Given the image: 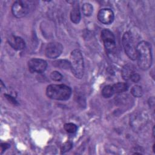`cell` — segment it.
<instances>
[{
	"mask_svg": "<svg viewBox=\"0 0 155 155\" xmlns=\"http://www.w3.org/2000/svg\"><path fill=\"white\" fill-rule=\"evenodd\" d=\"M137 64L143 70H148L152 64L151 46L147 41L139 42L136 46Z\"/></svg>",
	"mask_w": 155,
	"mask_h": 155,
	"instance_id": "obj_1",
	"label": "cell"
},
{
	"mask_svg": "<svg viewBox=\"0 0 155 155\" xmlns=\"http://www.w3.org/2000/svg\"><path fill=\"white\" fill-rule=\"evenodd\" d=\"M47 96L52 99L66 101L71 94V89L64 84H50L46 88Z\"/></svg>",
	"mask_w": 155,
	"mask_h": 155,
	"instance_id": "obj_2",
	"label": "cell"
},
{
	"mask_svg": "<svg viewBox=\"0 0 155 155\" xmlns=\"http://www.w3.org/2000/svg\"><path fill=\"white\" fill-rule=\"evenodd\" d=\"M70 64L73 75L78 79H81L84 73V62L82 54L79 50L76 49L71 52Z\"/></svg>",
	"mask_w": 155,
	"mask_h": 155,
	"instance_id": "obj_3",
	"label": "cell"
},
{
	"mask_svg": "<svg viewBox=\"0 0 155 155\" xmlns=\"http://www.w3.org/2000/svg\"><path fill=\"white\" fill-rule=\"evenodd\" d=\"M34 9V2L31 1H16L12 6V12L14 16L21 18L25 16Z\"/></svg>",
	"mask_w": 155,
	"mask_h": 155,
	"instance_id": "obj_4",
	"label": "cell"
},
{
	"mask_svg": "<svg viewBox=\"0 0 155 155\" xmlns=\"http://www.w3.org/2000/svg\"><path fill=\"white\" fill-rule=\"evenodd\" d=\"M122 42L124 49L127 56L133 61L137 59L136 47L134 44L133 36L130 32L127 31L124 33Z\"/></svg>",
	"mask_w": 155,
	"mask_h": 155,
	"instance_id": "obj_5",
	"label": "cell"
},
{
	"mask_svg": "<svg viewBox=\"0 0 155 155\" xmlns=\"http://www.w3.org/2000/svg\"><path fill=\"white\" fill-rule=\"evenodd\" d=\"M101 39L108 53H113L116 50V39L114 34L108 29L101 31Z\"/></svg>",
	"mask_w": 155,
	"mask_h": 155,
	"instance_id": "obj_6",
	"label": "cell"
},
{
	"mask_svg": "<svg viewBox=\"0 0 155 155\" xmlns=\"http://www.w3.org/2000/svg\"><path fill=\"white\" fill-rule=\"evenodd\" d=\"M63 50V46L59 42H53L47 44L45 49V56L50 59H55L59 57Z\"/></svg>",
	"mask_w": 155,
	"mask_h": 155,
	"instance_id": "obj_7",
	"label": "cell"
},
{
	"mask_svg": "<svg viewBox=\"0 0 155 155\" xmlns=\"http://www.w3.org/2000/svg\"><path fill=\"white\" fill-rule=\"evenodd\" d=\"M28 69L31 73H42L47 67V62L42 59L33 58L28 62Z\"/></svg>",
	"mask_w": 155,
	"mask_h": 155,
	"instance_id": "obj_8",
	"label": "cell"
},
{
	"mask_svg": "<svg viewBox=\"0 0 155 155\" xmlns=\"http://www.w3.org/2000/svg\"><path fill=\"white\" fill-rule=\"evenodd\" d=\"M97 19L104 24H110L113 22L114 19V13L110 8L101 9L97 14Z\"/></svg>",
	"mask_w": 155,
	"mask_h": 155,
	"instance_id": "obj_9",
	"label": "cell"
},
{
	"mask_svg": "<svg viewBox=\"0 0 155 155\" xmlns=\"http://www.w3.org/2000/svg\"><path fill=\"white\" fill-rule=\"evenodd\" d=\"M9 45L16 50H21L25 48V43L24 39L19 36H11L8 39Z\"/></svg>",
	"mask_w": 155,
	"mask_h": 155,
	"instance_id": "obj_10",
	"label": "cell"
},
{
	"mask_svg": "<svg viewBox=\"0 0 155 155\" xmlns=\"http://www.w3.org/2000/svg\"><path fill=\"white\" fill-rule=\"evenodd\" d=\"M135 72V67L133 65L131 64H125L121 71V74L122 78L125 81H128L130 80V78L131 76Z\"/></svg>",
	"mask_w": 155,
	"mask_h": 155,
	"instance_id": "obj_11",
	"label": "cell"
},
{
	"mask_svg": "<svg viewBox=\"0 0 155 155\" xmlns=\"http://www.w3.org/2000/svg\"><path fill=\"white\" fill-rule=\"evenodd\" d=\"M70 19L72 22L78 24L81 21V12L78 4H74L70 13Z\"/></svg>",
	"mask_w": 155,
	"mask_h": 155,
	"instance_id": "obj_12",
	"label": "cell"
},
{
	"mask_svg": "<svg viewBox=\"0 0 155 155\" xmlns=\"http://www.w3.org/2000/svg\"><path fill=\"white\" fill-rule=\"evenodd\" d=\"M114 94L120 93L126 91L128 88V85L126 82H117L112 85Z\"/></svg>",
	"mask_w": 155,
	"mask_h": 155,
	"instance_id": "obj_13",
	"label": "cell"
},
{
	"mask_svg": "<svg viewBox=\"0 0 155 155\" xmlns=\"http://www.w3.org/2000/svg\"><path fill=\"white\" fill-rule=\"evenodd\" d=\"M53 65L56 67H59V68H64V69L70 68V61L66 59H59V60L53 62Z\"/></svg>",
	"mask_w": 155,
	"mask_h": 155,
	"instance_id": "obj_14",
	"label": "cell"
},
{
	"mask_svg": "<svg viewBox=\"0 0 155 155\" xmlns=\"http://www.w3.org/2000/svg\"><path fill=\"white\" fill-rule=\"evenodd\" d=\"M82 10L83 14L86 16H90L91 15L93 10V5L90 3H84L82 6Z\"/></svg>",
	"mask_w": 155,
	"mask_h": 155,
	"instance_id": "obj_15",
	"label": "cell"
},
{
	"mask_svg": "<svg viewBox=\"0 0 155 155\" xmlns=\"http://www.w3.org/2000/svg\"><path fill=\"white\" fill-rule=\"evenodd\" d=\"M102 94L105 98H108L111 97L114 94L112 85H108L105 86L102 90Z\"/></svg>",
	"mask_w": 155,
	"mask_h": 155,
	"instance_id": "obj_16",
	"label": "cell"
},
{
	"mask_svg": "<svg viewBox=\"0 0 155 155\" xmlns=\"http://www.w3.org/2000/svg\"><path fill=\"white\" fill-rule=\"evenodd\" d=\"M131 93L136 97H141L143 94V90L140 86L139 85H134L131 89Z\"/></svg>",
	"mask_w": 155,
	"mask_h": 155,
	"instance_id": "obj_17",
	"label": "cell"
},
{
	"mask_svg": "<svg viewBox=\"0 0 155 155\" xmlns=\"http://www.w3.org/2000/svg\"><path fill=\"white\" fill-rule=\"evenodd\" d=\"M64 129L68 133H74L77 131L78 127L74 124L67 123L64 125Z\"/></svg>",
	"mask_w": 155,
	"mask_h": 155,
	"instance_id": "obj_18",
	"label": "cell"
},
{
	"mask_svg": "<svg viewBox=\"0 0 155 155\" xmlns=\"http://www.w3.org/2000/svg\"><path fill=\"white\" fill-rule=\"evenodd\" d=\"M72 147H73L72 142H71L70 141H67V142H64L62 144V145L61 146V154L65 153L68 151L70 150L71 149Z\"/></svg>",
	"mask_w": 155,
	"mask_h": 155,
	"instance_id": "obj_19",
	"label": "cell"
},
{
	"mask_svg": "<svg viewBox=\"0 0 155 155\" xmlns=\"http://www.w3.org/2000/svg\"><path fill=\"white\" fill-rule=\"evenodd\" d=\"M51 79L54 81H60L62 79V75L58 71H53L50 75Z\"/></svg>",
	"mask_w": 155,
	"mask_h": 155,
	"instance_id": "obj_20",
	"label": "cell"
},
{
	"mask_svg": "<svg viewBox=\"0 0 155 155\" xmlns=\"http://www.w3.org/2000/svg\"><path fill=\"white\" fill-rule=\"evenodd\" d=\"M140 79V75H139L138 73H134L131 76V78H130V80H131L132 82H135V83L139 82Z\"/></svg>",
	"mask_w": 155,
	"mask_h": 155,
	"instance_id": "obj_21",
	"label": "cell"
},
{
	"mask_svg": "<svg viewBox=\"0 0 155 155\" xmlns=\"http://www.w3.org/2000/svg\"><path fill=\"white\" fill-rule=\"evenodd\" d=\"M4 96H5V97L8 99V101H10L11 103H12L13 104H14V105L18 104V102H17V101H16V99H15L13 97H12V96L9 95V94H5Z\"/></svg>",
	"mask_w": 155,
	"mask_h": 155,
	"instance_id": "obj_22",
	"label": "cell"
},
{
	"mask_svg": "<svg viewBox=\"0 0 155 155\" xmlns=\"http://www.w3.org/2000/svg\"><path fill=\"white\" fill-rule=\"evenodd\" d=\"M10 147V145L7 143H1V153H3V151H5L7 149H8Z\"/></svg>",
	"mask_w": 155,
	"mask_h": 155,
	"instance_id": "obj_23",
	"label": "cell"
}]
</instances>
